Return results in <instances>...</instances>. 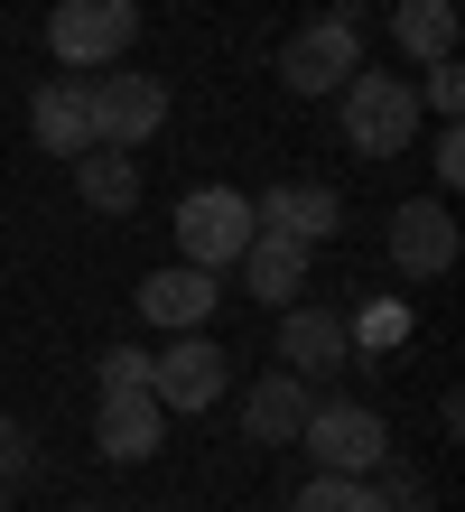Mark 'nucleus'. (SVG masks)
<instances>
[{
    "label": "nucleus",
    "instance_id": "nucleus-17",
    "mask_svg": "<svg viewBox=\"0 0 465 512\" xmlns=\"http://www.w3.org/2000/svg\"><path fill=\"white\" fill-rule=\"evenodd\" d=\"M391 38L410 66H438V56H456V0H400L391 10Z\"/></svg>",
    "mask_w": 465,
    "mask_h": 512
},
{
    "label": "nucleus",
    "instance_id": "nucleus-11",
    "mask_svg": "<svg viewBox=\"0 0 465 512\" xmlns=\"http://www.w3.org/2000/svg\"><path fill=\"white\" fill-rule=\"evenodd\" d=\"M391 261L410 270V280H438V270H456V215H447V196L391 205Z\"/></svg>",
    "mask_w": 465,
    "mask_h": 512
},
{
    "label": "nucleus",
    "instance_id": "nucleus-3",
    "mask_svg": "<svg viewBox=\"0 0 465 512\" xmlns=\"http://www.w3.org/2000/svg\"><path fill=\"white\" fill-rule=\"evenodd\" d=\"M252 233L261 224H252V196H242V187H186L177 196V252L196 270H233Z\"/></svg>",
    "mask_w": 465,
    "mask_h": 512
},
{
    "label": "nucleus",
    "instance_id": "nucleus-25",
    "mask_svg": "<svg viewBox=\"0 0 465 512\" xmlns=\"http://www.w3.org/2000/svg\"><path fill=\"white\" fill-rule=\"evenodd\" d=\"M84 512H93V503H84Z\"/></svg>",
    "mask_w": 465,
    "mask_h": 512
},
{
    "label": "nucleus",
    "instance_id": "nucleus-8",
    "mask_svg": "<svg viewBox=\"0 0 465 512\" xmlns=\"http://www.w3.org/2000/svg\"><path fill=\"white\" fill-rule=\"evenodd\" d=\"M224 382H233V354L214 345L205 326H196V336H177L159 364H149V391H159V410H214V401H224Z\"/></svg>",
    "mask_w": 465,
    "mask_h": 512
},
{
    "label": "nucleus",
    "instance_id": "nucleus-4",
    "mask_svg": "<svg viewBox=\"0 0 465 512\" xmlns=\"http://www.w3.org/2000/svg\"><path fill=\"white\" fill-rule=\"evenodd\" d=\"M298 447L317 457V475H372L391 457V429H382V410H363V401H307Z\"/></svg>",
    "mask_w": 465,
    "mask_h": 512
},
{
    "label": "nucleus",
    "instance_id": "nucleus-19",
    "mask_svg": "<svg viewBox=\"0 0 465 512\" xmlns=\"http://www.w3.org/2000/svg\"><path fill=\"white\" fill-rule=\"evenodd\" d=\"M410 94H419V112L456 122V103H465V66H456V56H438V66H428V84H410Z\"/></svg>",
    "mask_w": 465,
    "mask_h": 512
},
{
    "label": "nucleus",
    "instance_id": "nucleus-2",
    "mask_svg": "<svg viewBox=\"0 0 465 512\" xmlns=\"http://www.w3.org/2000/svg\"><path fill=\"white\" fill-rule=\"evenodd\" d=\"M131 38H140V0H56V10H47V56L75 66V75L121 66Z\"/></svg>",
    "mask_w": 465,
    "mask_h": 512
},
{
    "label": "nucleus",
    "instance_id": "nucleus-22",
    "mask_svg": "<svg viewBox=\"0 0 465 512\" xmlns=\"http://www.w3.org/2000/svg\"><path fill=\"white\" fill-rule=\"evenodd\" d=\"M354 336H363V345H400V336H410V308H391V298H382V308H372Z\"/></svg>",
    "mask_w": 465,
    "mask_h": 512
},
{
    "label": "nucleus",
    "instance_id": "nucleus-1",
    "mask_svg": "<svg viewBox=\"0 0 465 512\" xmlns=\"http://www.w3.org/2000/svg\"><path fill=\"white\" fill-rule=\"evenodd\" d=\"M335 94H345V140L363 149V159H400V149L419 140V122H428L419 94H410V75H372V66H354Z\"/></svg>",
    "mask_w": 465,
    "mask_h": 512
},
{
    "label": "nucleus",
    "instance_id": "nucleus-5",
    "mask_svg": "<svg viewBox=\"0 0 465 512\" xmlns=\"http://www.w3.org/2000/svg\"><path fill=\"white\" fill-rule=\"evenodd\" d=\"M84 103H93V149H140V140L168 131V84H159V75L103 66V75L84 84Z\"/></svg>",
    "mask_w": 465,
    "mask_h": 512
},
{
    "label": "nucleus",
    "instance_id": "nucleus-10",
    "mask_svg": "<svg viewBox=\"0 0 465 512\" xmlns=\"http://www.w3.org/2000/svg\"><path fill=\"white\" fill-rule=\"evenodd\" d=\"M252 224L261 233H289V243H335L345 233V196L335 187H307V177H289V187H261V205H252Z\"/></svg>",
    "mask_w": 465,
    "mask_h": 512
},
{
    "label": "nucleus",
    "instance_id": "nucleus-15",
    "mask_svg": "<svg viewBox=\"0 0 465 512\" xmlns=\"http://www.w3.org/2000/svg\"><path fill=\"white\" fill-rule=\"evenodd\" d=\"M28 131H38V149H56V159H84L93 149V103H84V84H38V103H28Z\"/></svg>",
    "mask_w": 465,
    "mask_h": 512
},
{
    "label": "nucleus",
    "instance_id": "nucleus-24",
    "mask_svg": "<svg viewBox=\"0 0 465 512\" xmlns=\"http://www.w3.org/2000/svg\"><path fill=\"white\" fill-rule=\"evenodd\" d=\"M0 512H10V485H0Z\"/></svg>",
    "mask_w": 465,
    "mask_h": 512
},
{
    "label": "nucleus",
    "instance_id": "nucleus-13",
    "mask_svg": "<svg viewBox=\"0 0 465 512\" xmlns=\"http://www.w3.org/2000/svg\"><path fill=\"white\" fill-rule=\"evenodd\" d=\"M233 270H242V289H252V298L298 308V289H307V243H289V233H252Z\"/></svg>",
    "mask_w": 465,
    "mask_h": 512
},
{
    "label": "nucleus",
    "instance_id": "nucleus-16",
    "mask_svg": "<svg viewBox=\"0 0 465 512\" xmlns=\"http://www.w3.org/2000/svg\"><path fill=\"white\" fill-rule=\"evenodd\" d=\"M75 196L93 205V215H131L140 205V159L131 149H84L75 159Z\"/></svg>",
    "mask_w": 465,
    "mask_h": 512
},
{
    "label": "nucleus",
    "instance_id": "nucleus-21",
    "mask_svg": "<svg viewBox=\"0 0 465 512\" xmlns=\"http://www.w3.org/2000/svg\"><path fill=\"white\" fill-rule=\"evenodd\" d=\"M372 475H382V485H372V494H382L391 512H419V503H428V485H419V475H410V466H391V457H382V466H372Z\"/></svg>",
    "mask_w": 465,
    "mask_h": 512
},
{
    "label": "nucleus",
    "instance_id": "nucleus-18",
    "mask_svg": "<svg viewBox=\"0 0 465 512\" xmlns=\"http://www.w3.org/2000/svg\"><path fill=\"white\" fill-rule=\"evenodd\" d=\"M289 512H391V503L372 494V475H307L289 494Z\"/></svg>",
    "mask_w": 465,
    "mask_h": 512
},
{
    "label": "nucleus",
    "instance_id": "nucleus-23",
    "mask_svg": "<svg viewBox=\"0 0 465 512\" xmlns=\"http://www.w3.org/2000/svg\"><path fill=\"white\" fill-rule=\"evenodd\" d=\"M103 382H149V354L140 345H112L103 354Z\"/></svg>",
    "mask_w": 465,
    "mask_h": 512
},
{
    "label": "nucleus",
    "instance_id": "nucleus-7",
    "mask_svg": "<svg viewBox=\"0 0 465 512\" xmlns=\"http://www.w3.org/2000/svg\"><path fill=\"white\" fill-rule=\"evenodd\" d=\"M159 438H168L159 391L149 382H103V401H93V447H103L112 466H140V457H159Z\"/></svg>",
    "mask_w": 465,
    "mask_h": 512
},
{
    "label": "nucleus",
    "instance_id": "nucleus-12",
    "mask_svg": "<svg viewBox=\"0 0 465 512\" xmlns=\"http://www.w3.org/2000/svg\"><path fill=\"white\" fill-rule=\"evenodd\" d=\"M345 354H354V326L335 308H289V317H279V364H289L298 382L345 373Z\"/></svg>",
    "mask_w": 465,
    "mask_h": 512
},
{
    "label": "nucleus",
    "instance_id": "nucleus-20",
    "mask_svg": "<svg viewBox=\"0 0 465 512\" xmlns=\"http://www.w3.org/2000/svg\"><path fill=\"white\" fill-rule=\"evenodd\" d=\"M428 168H438V187H465V131L456 122L428 131Z\"/></svg>",
    "mask_w": 465,
    "mask_h": 512
},
{
    "label": "nucleus",
    "instance_id": "nucleus-9",
    "mask_svg": "<svg viewBox=\"0 0 465 512\" xmlns=\"http://www.w3.org/2000/svg\"><path fill=\"white\" fill-rule=\"evenodd\" d=\"M131 308H140L149 326H168V336H196V326L224 308V289H214V270L177 261V270H149V280L131 289Z\"/></svg>",
    "mask_w": 465,
    "mask_h": 512
},
{
    "label": "nucleus",
    "instance_id": "nucleus-6",
    "mask_svg": "<svg viewBox=\"0 0 465 512\" xmlns=\"http://www.w3.org/2000/svg\"><path fill=\"white\" fill-rule=\"evenodd\" d=\"M363 66V28H354V10H335V19H307L289 47H279V84L289 94H335Z\"/></svg>",
    "mask_w": 465,
    "mask_h": 512
},
{
    "label": "nucleus",
    "instance_id": "nucleus-14",
    "mask_svg": "<svg viewBox=\"0 0 465 512\" xmlns=\"http://www.w3.org/2000/svg\"><path fill=\"white\" fill-rule=\"evenodd\" d=\"M307 391L298 373H261L252 382V401H242V429H252V447H298V429H307Z\"/></svg>",
    "mask_w": 465,
    "mask_h": 512
}]
</instances>
